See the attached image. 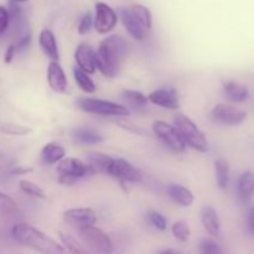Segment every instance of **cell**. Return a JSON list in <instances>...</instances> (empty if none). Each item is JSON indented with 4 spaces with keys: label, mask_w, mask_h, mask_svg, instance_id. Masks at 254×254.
Here are the masks:
<instances>
[{
    "label": "cell",
    "mask_w": 254,
    "mask_h": 254,
    "mask_svg": "<svg viewBox=\"0 0 254 254\" xmlns=\"http://www.w3.org/2000/svg\"><path fill=\"white\" fill-rule=\"evenodd\" d=\"M129 51L128 42L118 35H112L101 41L94 55L96 68L103 76L114 78L118 76L121 64L124 61Z\"/></svg>",
    "instance_id": "6da1fadb"
},
{
    "label": "cell",
    "mask_w": 254,
    "mask_h": 254,
    "mask_svg": "<svg viewBox=\"0 0 254 254\" xmlns=\"http://www.w3.org/2000/svg\"><path fill=\"white\" fill-rule=\"evenodd\" d=\"M11 235L20 245L41 254H66L64 246L30 223L16 222L12 226Z\"/></svg>",
    "instance_id": "7a4b0ae2"
},
{
    "label": "cell",
    "mask_w": 254,
    "mask_h": 254,
    "mask_svg": "<svg viewBox=\"0 0 254 254\" xmlns=\"http://www.w3.org/2000/svg\"><path fill=\"white\" fill-rule=\"evenodd\" d=\"M174 127L179 130L186 145L200 153L208 151V141L205 133L188 116L178 114L174 118Z\"/></svg>",
    "instance_id": "3957f363"
},
{
    "label": "cell",
    "mask_w": 254,
    "mask_h": 254,
    "mask_svg": "<svg viewBox=\"0 0 254 254\" xmlns=\"http://www.w3.org/2000/svg\"><path fill=\"white\" fill-rule=\"evenodd\" d=\"M56 171L59 174V183L66 186L74 185L81 179L94 174V170L88 163L76 158H64L57 164Z\"/></svg>",
    "instance_id": "277c9868"
},
{
    "label": "cell",
    "mask_w": 254,
    "mask_h": 254,
    "mask_svg": "<svg viewBox=\"0 0 254 254\" xmlns=\"http://www.w3.org/2000/svg\"><path fill=\"white\" fill-rule=\"evenodd\" d=\"M76 106L81 111L91 114H98L104 117H116V118H124L129 116V109L126 106L114 103V102L104 101L97 98H79L76 102Z\"/></svg>",
    "instance_id": "5b68a950"
},
{
    "label": "cell",
    "mask_w": 254,
    "mask_h": 254,
    "mask_svg": "<svg viewBox=\"0 0 254 254\" xmlns=\"http://www.w3.org/2000/svg\"><path fill=\"white\" fill-rule=\"evenodd\" d=\"M78 236L87 248L96 254H113L114 247L112 240L106 232L96 226L82 228L78 231Z\"/></svg>",
    "instance_id": "8992f818"
},
{
    "label": "cell",
    "mask_w": 254,
    "mask_h": 254,
    "mask_svg": "<svg viewBox=\"0 0 254 254\" xmlns=\"http://www.w3.org/2000/svg\"><path fill=\"white\" fill-rule=\"evenodd\" d=\"M153 131L170 150L175 153H184L186 150V144L181 138L178 129L164 121H155L153 123Z\"/></svg>",
    "instance_id": "52a82bcc"
},
{
    "label": "cell",
    "mask_w": 254,
    "mask_h": 254,
    "mask_svg": "<svg viewBox=\"0 0 254 254\" xmlns=\"http://www.w3.org/2000/svg\"><path fill=\"white\" fill-rule=\"evenodd\" d=\"M211 114L213 121L226 127L240 126L247 119V112L226 103L216 104Z\"/></svg>",
    "instance_id": "ba28073f"
},
{
    "label": "cell",
    "mask_w": 254,
    "mask_h": 254,
    "mask_svg": "<svg viewBox=\"0 0 254 254\" xmlns=\"http://www.w3.org/2000/svg\"><path fill=\"white\" fill-rule=\"evenodd\" d=\"M108 175L118 180L123 186L126 183H139L143 178L140 171L133 164L122 158H113Z\"/></svg>",
    "instance_id": "9c48e42d"
},
{
    "label": "cell",
    "mask_w": 254,
    "mask_h": 254,
    "mask_svg": "<svg viewBox=\"0 0 254 254\" xmlns=\"http://www.w3.org/2000/svg\"><path fill=\"white\" fill-rule=\"evenodd\" d=\"M118 22L117 12L106 2H97L96 4V16H94V29L98 34H108Z\"/></svg>",
    "instance_id": "30bf717a"
},
{
    "label": "cell",
    "mask_w": 254,
    "mask_h": 254,
    "mask_svg": "<svg viewBox=\"0 0 254 254\" xmlns=\"http://www.w3.org/2000/svg\"><path fill=\"white\" fill-rule=\"evenodd\" d=\"M64 218L69 226L77 228V231L94 226L97 222L96 212L88 207L69 208L64 212Z\"/></svg>",
    "instance_id": "8fae6325"
},
{
    "label": "cell",
    "mask_w": 254,
    "mask_h": 254,
    "mask_svg": "<svg viewBox=\"0 0 254 254\" xmlns=\"http://www.w3.org/2000/svg\"><path fill=\"white\" fill-rule=\"evenodd\" d=\"M47 83L55 93H66L68 88V81L59 62L51 61L47 66Z\"/></svg>",
    "instance_id": "7c38bea8"
},
{
    "label": "cell",
    "mask_w": 254,
    "mask_h": 254,
    "mask_svg": "<svg viewBox=\"0 0 254 254\" xmlns=\"http://www.w3.org/2000/svg\"><path fill=\"white\" fill-rule=\"evenodd\" d=\"M149 102L159 107H163L166 109H179L180 108V102H179L178 92L175 88H160L153 91L148 96Z\"/></svg>",
    "instance_id": "4fadbf2b"
},
{
    "label": "cell",
    "mask_w": 254,
    "mask_h": 254,
    "mask_svg": "<svg viewBox=\"0 0 254 254\" xmlns=\"http://www.w3.org/2000/svg\"><path fill=\"white\" fill-rule=\"evenodd\" d=\"M118 15L119 17H121L126 30L128 31V34L130 35L133 39L138 40V41H143V40L145 39V29H144L143 25L136 20V17L134 16V14L131 12L130 9H128V7H119Z\"/></svg>",
    "instance_id": "5bb4252c"
},
{
    "label": "cell",
    "mask_w": 254,
    "mask_h": 254,
    "mask_svg": "<svg viewBox=\"0 0 254 254\" xmlns=\"http://www.w3.org/2000/svg\"><path fill=\"white\" fill-rule=\"evenodd\" d=\"M94 55H96V51L89 45H78L76 51H74V60H76L77 67L88 74L94 73L97 69L96 62H94Z\"/></svg>",
    "instance_id": "9a60e30c"
},
{
    "label": "cell",
    "mask_w": 254,
    "mask_h": 254,
    "mask_svg": "<svg viewBox=\"0 0 254 254\" xmlns=\"http://www.w3.org/2000/svg\"><path fill=\"white\" fill-rule=\"evenodd\" d=\"M222 88L227 99L235 103H242L246 102L250 97V89L246 84L240 83L235 79H223Z\"/></svg>",
    "instance_id": "2e32d148"
},
{
    "label": "cell",
    "mask_w": 254,
    "mask_h": 254,
    "mask_svg": "<svg viewBox=\"0 0 254 254\" xmlns=\"http://www.w3.org/2000/svg\"><path fill=\"white\" fill-rule=\"evenodd\" d=\"M22 217L17 203L4 192H0V222H15Z\"/></svg>",
    "instance_id": "e0dca14e"
},
{
    "label": "cell",
    "mask_w": 254,
    "mask_h": 254,
    "mask_svg": "<svg viewBox=\"0 0 254 254\" xmlns=\"http://www.w3.org/2000/svg\"><path fill=\"white\" fill-rule=\"evenodd\" d=\"M39 44L42 51L45 52L47 57L51 61L59 62L60 60V52L59 46H57L56 37H55L54 32L49 29H44L39 35Z\"/></svg>",
    "instance_id": "ac0fdd59"
},
{
    "label": "cell",
    "mask_w": 254,
    "mask_h": 254,
    "mask_svg": "<svg viewBox=\"0 0 254 254\" xmlns=\"http://www.w3.org/2000/svg\"><path fill=\"white\" fill-rule=\"evenodd\" d=\"M254 195V173L247 170L237 181V197L242 203H248Z\"/></svg>",
    "instance_id": "d6986e66"
},
{
    "label": "cell",
    "mask_w": 254,
    "mask_h": 254,
    "mask_svg": "<svg viewBox=\"0 0 254 254\" xmlns=\"http://www.w3.org/2000/svg\"><path fill=\"white\" fill-rule=\"evenodd\" d=\"M201 223L205 227V230L210 233L211 236H218L221 230V222L218 213L216 212L212 206H203L200 211Z\"/></svg>",
    "instance_id": "ffe728a7"
},
{
    "label": "cell",
    "mask_w": 254,
    "mask_h": 254,
    "mask_svg": "<svg viewBox=\"0 0 254 254\" xmlns=\"http://www.w3.org/2000/svg\"><path fill=\"white\" fill-rule=\"evenodd\" d=\"M66 156V150L62 145L59 143H47L44 148L41 149L40 153V158H41L42 163L46 165H56L60 161H62Z\"/></svg>",
    "instance_id": "44dd1931"
},
{
    "label": "cell",
    "mask_w": 254,
    "mask_h": 254,
    "mask_svg": "<svg viewBox=\"0 0 254 254\" xmlns=\"http://www.w3.org/2000/svg\"><path fill=\"white\" fill-rule=\"evenodd\" d=\"M168 195L170 196L171 200L179 206L183 207H189L193 203V193L189 190L185 186L180 185V184H171L168 186Z\"/></svg>",
    "instance_id": "7402d4cb"
},
{
    "label": "cell",
    "mask_w": 254,
    "mask_h": 254,
    "mask_svg": "<svg viewBox=\"0 0 254 254\" xmlns=\"http://www.w3.org/2000/svg\"><path fill=\"white\" fill-rule=\"evenodd\" d=\"M112 161H113V158L107 154L98 153V151H89L87 154V163L91 165V168L93 169L94 173H102L108 175L109 169H111Z\"/></svg>",
    "instance_id": "603a6c76"
},
{
    "label": "cell",
    "mask_w": 254,
    "mask_h": 254,
    "mask_svg": "<svg viewBox=\"0 0 254 254\" xmlns=\"http://www.w3.org/2000/svg\"><path fill=\"white\" fill-rule=\"evenodd\" d=\"M216 183L221 190H226L230 185V164L225 158H217L215 160Z\"/></svg>",
    "instance_id": "cb8c5ba5"
},
{
    "label": "cell",
    "mask_w": 254,
    "mask_h": 254,
    "mask_svg": "<svg viewBox=\"0 0 254 254\" xmlns=\"http://www.w3.org/2000/svg\"><path fill=\"white\" fill-rule=\"evenodd\" d=\"M72 134H73V138L77 141L82 144H87V145H93V144H98L104 140V138L98 131L91 128H77L74 129Z\"/></svg>",
    "instance_id": "d4e9b609"
},
{
    "label": "cell",
    "mask_w": 254,
    "mask_h": 254,
    "mask_svg": "<svg viewBox=\"0 0 254 254\" xmlns=\"http://www.w3.org/2000/svg\"><path fill=\"white\" fill-rule=\"evenodd\" d=\"M59 237L61 240L62 246L71 254H91L88 252V250H87L86 246L82 245L73 236L64 232H59Z\"/></svg>",
    "instance_id": "484cf974"
},
{
    "label": "cell",
    "mask_w": 254,
    "mask_h": 254,
    "mask_svg": "<svg viewBox=\"0 0 254 254\" xmlns=\"http://www.w3.org/2000/svg\"><path fill=\"white\" fill-rule=\"evenodd\" d=\"M73 72V78L76 81L77 86L82 89L86 93H94L96 92V84L92 81V78L89 77L88 73H86L84 71H82L78 67H73L72 69Z\"/></svg>",
    "instance_id": "4316f807"
},
{
    "label": "cell",
    "mask_w": 254,
    "mask_h": 254,
    "mask_svg": "<svg viewBox=\"0 0 254 254\" xmlns=\"http://www.w3.org/2000/svg\"><path fill=\"white\" fill-rule=\"evenodd\" d=\"M130 10L134 16L136 17V20L143 25L144 29L150 30L153 27V15L148 7L140 4H135L130 7Z\"/></svg>",
    "instance_id": "83f0119b"
},
{
    "label": "cell",
    "mask_w": 254,
    "mask_h": 254,
    "mask_svg": "<svg viewBox=\"0 0 254 254\" xmlns=\"http://www.w3.org/2000/svg\"><path fill=\"white\" fill-rule=\"evenodd\" d=\"M123 98L126 99V102L129 106L134 107V108H145L149 102V98L145 94L138 91H133V89H127V91H124Z\"/></svg>",
    "instance_id": "f1b7e54d"
},
{
    "label": "cell",
    "mask_w": 254,
    "mask_h": 254,
    "mask_svg": "<svg viewBox=\"0 0 254 254\" xmlns=\"http://www.w3.org/2000/svg\"><path fill=\"white\" fill-rule=\"evenodd\" d=\"M171 232H173V236L175 237L176 241L181 243H186L189 242L191 237V230L190 226L186 221H176L175 223L171 227Z\"/></svg>",
    "instance_id": "f546056e"
},
{
    "label": "cell",
    "mask_w": 254,
    "mask_h": 254,
    "mask_svg": "<svg viewBox=\"0 0 254 254\" xmlns=\"http://www.w3.org/2000/svg\"><path fill=\"white\" fill-rule=\"evenodd\" d=\"M19 188L26 195L32 196V197L40 198V200H45L46 198V193L45 191L40 188L39 185H36L35 183L29 180H20L19 181Z\"/></svg>",
    "instance_id": "4dcf8cb0"
},
{
    "label": "cell",
    "mask_w": 254,
    "mask_h": 254,
    "mask_svg": "<svg viewBox=\"0 0 254 254\" xmlns=\"http://www.w3.org/2000/svg\"><path fill=\"white\" fill-rule=\"evenodd\" d=\"M0 130L4 134L12 136H25L32 131L31 128L25 126H20L16 123H4L0 126Z\"/></svg>",
    "instance_id": "1f68e13d"
},
{
    "label": "cell",
    "mask_w": 254,
    "mask_h": 254,
    "mask_svg": "<svg viewBox=\"0 0 254 254\" xmlns=\"http://www.w3.org/2000/svg\"><path fill=\"white\" fill-rule=\"evenodd\" d=\"M200 254H226L223 248L212 238H203L198 246Z\"/></svg>",
    "instance_id": "d6a6232c"
},
{
    "label": "cell",
    "mask_w": 254,
    "mask_h": 254,
    "mask_svg": "<svg viewBox=\"0 0 254 254\" xmlns=\"http://www.w3.org/2000/svg\"><path fill=\"white\" fill-rule=\"evenodd\" d=\"M146 217H148V221L150 222V225L153 227H155L156 230L165 231L166 227H168V221H166V218L160 212H158V211L149 210L148 213H146Z\"/></svg>",
    "instance_id": "836d02e7"
},
{
    "label": "cell",
    "mask_w": 254,
    "mask_h": 254,
    "mask_svg": "<svg viewBox=\"0 0 254 254\" xmlns=\"http://www.w3.org/2000/svg\"><path fill=\"white\" fill-rule=\"evenodd\" d=\"M92 26H94L93 17H92L91 12H86V14L82 15V17L79 19L78 27H77V30H78V34L86 35L87 32L91 31Z\"/></svg>",
    "instance_id": "e575fe53"
},
{
    "label": "cell",
    "mask_w": 254,
    "mask_h": 254,
    "mask_svg": "<svg viewBox=\"0 0 254 254\" xmlns=\"http://www.w3.org/2000/svg\"><path fill=\"white\" fill-rule=\"evenodd\" d=\"M117 124H118V126H121L123 129H127V130L131 131V133L139 134V135H143V134H145L140 127L135 126L133 122H130L128 118H126V117H124V118L117 119Z\"/></svg>",
    "instance_id": "d590c367"
},
{
    "label": "cell",
    "mask_w": 254,
    "mask_h": 254,
    "mask_svg": "<svg viewBox=\"0 0 254 254\" xmlns=\"http://www.w3.org/2000/svg\"><path fill=\"white\" fill-rule=\"evenodd\" d=\"M10 25V15L5 6H0V36L6 32Z\"/></svg>",
    "instance_id": "8d00e7d4"
},
{
    "label": "cell",
    "mask_w": 254,
    "mask_h": 254,
    "mask_svg": "<svg viewBox=\"0 0 254 254\" xmlns=\"http://www.w3.org/2000/svg\"><path fill=\"white\" fill-rule=\"evenodd\" d=\"M30 45H31V35H25L24 37H21V39L16 42V44H14L16 54H22V52L27 51Z\"/></svg>",
    "instance_id": "74e56055"
},
{
    "label": "cell",
    "mask_w": 254,
    "mask_h": 254,
    "mask_svg": "<svg viewBox=\"0 0 254 254\" xmlns=\"http://www.w3.org/2000/svg\"><path fill=\"white\" fill-rule=\"evenodd\" d=\"M16 55V50H15V46L14 45H10L9 47L6 49V51H5V55H4V61L5 64H11L12 60H14V56Z\"/></svg>",
    "instance_id": "f35d334b"
},
{
    "label": "cell",
    "mask_w": 254,
    "mask_h": 254,
    "mask_svg": "<svg viewBox=\"0 0 254 254\" xmlns=\"http://www.w3.org/2000/svg\"><path fill=\"white\" fill-rule=\"evenodd\" d=\"M247 230H248V233L254 237V207L251 208L250 212H248Z\"/></svg>",
    "instance_id": "ab89813d"
},
{
    "label": "cell",
    "mask_w": 254,
    "mask_h": 254,
    "mask_svg": "<svg viewBox=\"0 0 254 254\" xmlns=\"http://www.w3.org/2000/svg\"><path fill=\"white\" fill-rule=\"evenodd\" d=\"M32 169L31 168H22V166H19V168H14L11 170V174L14 175H24V174L31 173Z\"/></svg>",
    "instance_id": "60d3db41"
},
{
    "label": "cell",
    "mask_w": 254,
    "mask_h": 254,
    "mask_svg": "<svg viewBox=\"0 0 254 254\" xmlns=\"http://www.w3.org/2000/svg\"><path fill=\"white\" fill-rule=\"evenodd\" d=\"M156 254H183L180 251L178 250H173V248H166V250H161L158 251Z\"/></svg>",
    "instance_id": "b9f144b4"
},
{
    "label": "cell",
    "mask_w": 254,
    "mask_h": 254,
    "mask_svg": "<svg viewBox=\"0 0 254 254\" xmlns=\"http://www.w3.org/2000/svg\"><path fill=\"white\" fill-rule=\"evenodd\" d=\"M16 1H19V2H22V1H27V0H16Z\"/></svg>",
    "instance_id": "7bdbcfd3"
}]
</instances>
